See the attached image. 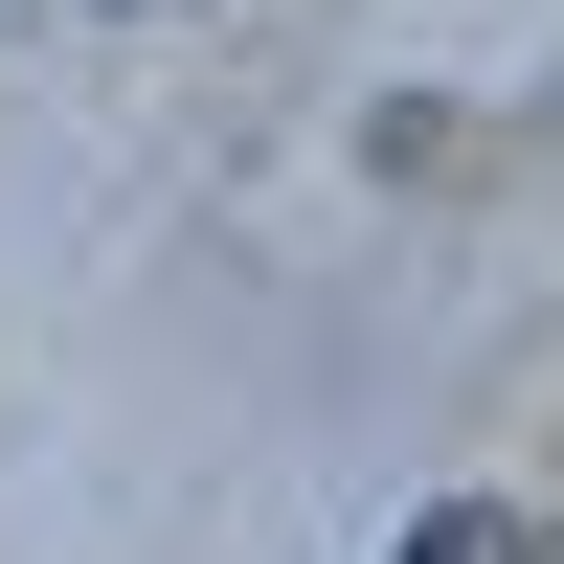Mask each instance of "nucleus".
<instances>
[{
	"mask_svg": "<svg viewBox=\"0 0 564 564\" xmlns=\"http://www.w3.org/2000/svg\"><path fill=\"white\" fill-rule=\"evenodd\" d=\"M384 564H542V520H497V497H430V520H406Z\"/></svg>",
	"mask_w": 564,
	"mask_h": 564,
	"instance_id": "nucleus-1",
	"label": "nucleus"
}]
</instances>
